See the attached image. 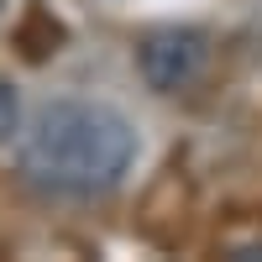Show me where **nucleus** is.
I'll return each instance as SVG.
<instances>
[{
  "label": "nucleus",
  "mask_w": 262,
  "mask_h": 262,
  "mask_svg": "<svg viewBox=\"0 0 262 262\" xmlns=\"http://www.w3.org/2000/svg\"><path fill=\"white\" fill-rule=\"evenodd\" d=\"M137 74L152 95H184L210 74V32L200 27H158L137 42Z\"/></svg>",
  "instance_id": "obj_2"
},
{
  "label": "nucleus",
  "mask_w": 262,
  "mask_h": 262,
  "mask_svg": "<svg viewBox=\"0 0 262 262\" xmlns=\"http://www.w3.org/2000/svg\"><path fill=\"white\" fill-rule=\"evenodd\" d=\"M6 6H11V0H0V16H6Z\"/></svg>",
  "instance_id": "obj_4"
},
{
  "label": "nucleus",
  "mask_w": 262,
  "mask_h": 262,
  "mask_svg": "<svg viewBox=\"0 0 262 262\" xmlns=\"http://www.w3.org/2000/svg\"><path fill=\"white\" fill-rule=\"evenodd\" d=\"M21 131V95H16V84L0 79V142H11Z\"/></svg>",
  "instance_id": "obj_3"
},
{
  "label": "nucleus",
  "mask_w": 262,
  "mask_h": 262,
  "mask_svg": "<svg viewBox=\"0 0 262 262\" xmlns=\"http://www.w3.org/2000/svg\"><path fill=\"white\" fill-rule=\"evenodd\" d=\"M21 179L53 200H100L137 163V126L105 100L58 95L37 105L16 147Z\"/></svg>",
  "instance_id": "obj_1"
}]
</instances>
